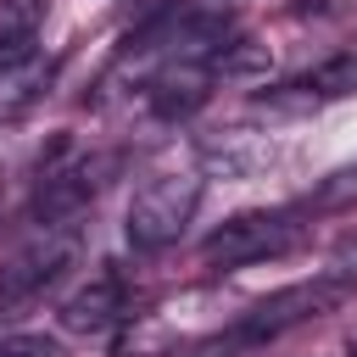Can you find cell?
Wrapping results in <instances>:
<instances>
[{
  "label": "cell",
  "instance_id": "obj_1",
  "mask_svg": "<svg viewBox=\"0 0 357 357\" xmlns=\"http://www.w3.org/2000/svg\"><path fill=\"white\" fill-rule=\"evenodd\" d=\"M78 262V223H39L0 268V318H28Z\"/></svg>",
  "mask_w": 357,
  "mask_h": 357
},
{
  "label": "cell",
  "instance_id": "obj_9",
  "mask_svg": "<svg viewBox=\"0 0 357 357\" xmlns=\"http://www.w3.org/2000/svg\"><path fill=\"white\" fill-rule=\"evenodd\" d=\"M45 0H0V67L6 61H22L39 50V33H45Z\"/></svg>",
  "mask_w": 357,
  "mask_h": 357
},
{
  "label": "cell",
  "instance_id": "obj_2",
  "mask_svg": "<svg viewBox=\"0 0 357 357\" xmlns=\"http://www.w3.org/2000/svg\"><path fill=\"white\" fill-rule=\"evenodd\" d=\"M195 206H201V173L195 167H162V173H151L134 190V201H128V223H123L128 229V245L134 251L173 245L190 229Z\"/></svg>",
  "mask_w": 357,
  "mask_h": 357
},
{
  "label": "cell",
  "instance_id": "obj_5",
  "mask_svg": "<svg viewBox=\"0 0 357 357\" xmlns=\"http://www.w3.org/2000/svg\"><path fill=\"white\" fill-rule=\"evenodd\" d=\"M112 167H117L112 156H73L61 167H45L39 190H33V223H78L95 206V195L106 190Z\"/></svg>",
  "mask_w": 357,
  "mask_h": 357
},
{
  "label": "cell",
  "instance_id": "obj_3",
  "mask_svg": "<svg viewBox=\"0 0 357 357\" xmlns=\"http://www.w3.org/2000/svg\"><path fill=\"white\" fill-rule=\"evenodd\" d=\"M346 296H351V284L318 268L312 279L279 284V290H268L262 301H251V307L240 312V324H234V335H229V340H240V346L273 340V335H284V329H296V324H312V318L335 312V307H340Z\"/></svg>",
  "mask_w": 357,
  "mask_h": 357
},
{
  "label": "cell",
  "instance_id": "obj_11",
  "mask_svg": "<svg viewBox=\"0 0 357 357\" xmlns=\"http://www.w3.org/2000/svg\"><path fill=\"white\" fill-rule=\"evenodd\" d=\"M0 357H56V340H45V335H6Z\"/></svg>",
  "mask_w": 357,
  "mask_h": 357
},
{
  "label": "cell",
  "instance_id": "obj_10",
  "mask_svg": "<svg viewBox=\"0 0 357 357\" xmlns=\"http://www.w3.org/2000/svg\"><path fill=\"white\" fill-rule=\"evenodd\" d=\"M312 206L318 212H340V206H357V162H346V167H335L318 190H312Z\"/></svg>",
  "mask_w": 357,
  "mask_h": 357
},
{
  "label": "cell",
  "instance_id": "obj_13",
  "mask_svg": "<svg viewBox=\"0 0 357 357\" xmlns=\"http://www.w3.org/2000/svg\"><path fill=\"white\" fill-rule=\"evenodd\" d=\"M218 346H167V351H139V357H212Z\"/></svg>",
  "mask_w": 357,
  "mask_h": 357
},
{
  "label": "cell",
  "instance_id": "obj_8",
  "mask_svg": "<svg viewBox=\"0 0 357 357\" xmlns=\"http://www.w3.org/2000/svg\"><path fill=\"white\" fill-rule=\"evenodd\" d=\"M56 84V56H22V61H6L0 67V128H11L17 117H28Z\"/></svg>",
  "mask_w": 357,
  "mask_h": 357
},
{
  "label": "cell",
  "instance_id": "obj_15",
  "mask_svg": "<svg viewBox=\"0 0 357 357\" xmlns=\"http://www.w3.org/2000/svg\"><path fill=\"white\" fill-rule=\"evenodd\" d=\"M0 218H6V184H0Z\"/></svg>",
  "mask_w": 357,
  "mask_h": 357
},
{
  "label": "cell",
  "instance_id": "obj_4",
  "mask_svg": "<svg viewBox=\"0 0 357 357\" xmlns=\"http://www.w3.org/2000/svg\"><path fill=\"white\" fill-rule=\"evenodd\" d=\"M307 234L301 212L290 206H262V212H234L229 223H218L201 245V257L212 268H240V262H262V257H284L296 240Z\"/></svg>",
  "mask_w": 357,
  "mask_h": 357
},
{
  "label": "cell",
  "instance_id": "obj_7",
  "mask_svg": "<svg viewBox=\"0 0 357 357\" xmlns=\"http://www.w3.org/2000/svg\"><path fill=\"white\" fill-rule=\"evenodd\" d=\"M123 312H128L123 279L117 273H95L84 290H73L61 301V329H73V335H106V329L123 324Z\"/></svg>",
  "mask_w": 357,
  "mask_h": 357
},
{
  "label": "cell",
  "instance_id": "obj_14",
  "mask_svg": "<svg viewBox=\"0 0 357 357\" xmlns=\"http://www.w3.org/2000/svg\"><path fill=\"white\" fill-rule=\"evenodd\" d=\"M346 357H357V329H351V335H346Z\"/></svg>",
  "mask_w": 357,
  "mask_h": 357
},
{
  "label": "cell",
  "instance_id": "obj_12",
  "mask_svg": "<svg viewBox=\"0 0 357 357\" xmlns=\"http://www.w3.org/2000/svg\"><path fill=\"white\" fill-rule=\"evenodd\" d=\"M324 273H335V279H346V284L357 290V234L335 245V257H329V268H324Z\"/></svg>",
  "mask_w": 357,
  "mask_h": 357
},
{
  "label": "cell",
  "instance_id": "obj_6",
  "mask_svg": "<svg viewBox=\"0 0 357 357\" xmlns=\"http://www.w3.org/2000/svg\"><path fill=\"white\" fill-rule=\"evenodd\" d=\"M346 95H357V56H351V50L318 61L312 73H301V78H290V84H279V89H268V95H262V112L296 117V112H318V106L346 100Z\"/></svg>",
  "mask_w": 357,
  "mask_h": 357
}]
</instances>
